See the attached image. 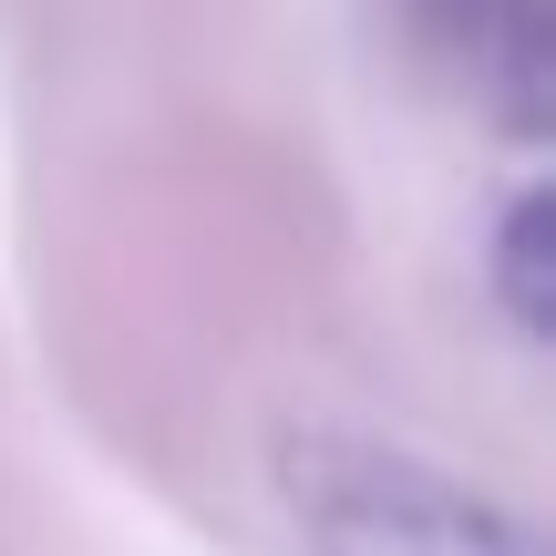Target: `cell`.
I'll return each mask as SVG.
<instances>
[{
	"mask_svg": "<svg viewBox=\"0 0 556 556\" xmlns=\"http://www.w3.org/2000/svg\"><path fill=\"white\" fill-rule=\"evenodd\" d=\"M278 484H289L309 556H546V536L516 505L371 433H289Z\"/></svg>",
	"mask_w": 556,
	"mask_h": 556,
	"instance_id": "1",
	"label": "cell"
},
{
	"mask_svg": "<svg viewBox=\"0 0 556 556\" xmlns=\"http://www.w3.org/2000/svg\"><path fill=\"white\" fill-rule=\"evenodd\" d=\"M402 31L422 41V62L464 83L484 114H505L516 135L546 124L556 93V0H392Z\"/></svg>",
	"mask_w": 556,
	"mask_h": 556,
	"instance_id": "2",
	"label": "cell"
},
{
	"mask_svg": "<svg viewBox=\"0 0 556 556\" xmlns=\"http://www.w3.org/2000/svg\"><path fill=\"white\" fill-rule=\"evenodd\" d=\"M495 289H505V309H516L526 330H546V299H556V278H546V197H516V206H505Z\"/></svg>",
	"mask_w": 556,
	"mask_h": 556,
	"instance_id": "3",
	"label": "cell"
}]
</instances>
